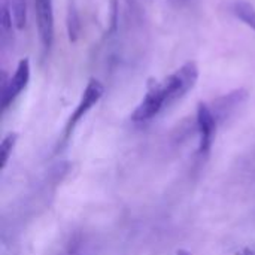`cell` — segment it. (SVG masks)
<instances>
[{"label": "cell", "instance_id": "7a4b0ae2", "mask_svg": "<svg viewBox=\"0 0 255 255\" xmlns=\"http://www.w3.org/2000/svg\"><path fill=\"white\" fill-rule=\"evenodd\" d=\"M105 94V87L103 84L96 79V78H91L79 99V103L76 105L75 111L72 112V115L69 117L67 123H66V127L63 130V142H67L73 133V130L76 128V126L81 123V120L99 103V100L103 97Z\"/></svg>", "mask_w": 255, "mask_h": 255}, {"label": "cell", "instance_id": "30bf717a", "mask_svg": "<svg viewBox=\"0 0 255 255\" xmlns=\"http://www.w3.org/2000/svg\"><path fill=\"white\" fill-rule=\"evenodd\" d=\"M10 10H12L15 28L24 30L25 24H27V1L25 0H10Z\"/></svg>", "mask_w": 255, "mask_h": 255}, {"label": "cell", "instance_id": "52a82bcc", "mask_svg": "<svg viewBox=\"0 0 255 255\" xmlns=\"http://www.w3.org/2000/svg\"><path fill=\"white\" fill-rule=\"evenodd\" d=\"M247 97H248V93H247L245 90L241 88V90L232 91V93H229L227 96L218 99V100L215 102V106L212 108V111H214L217 120L221 121V120H224L226 117H229L238 106H241V105L247 100Z\"/></svg>", "mask_w": 255, "mask_h": 255}, {"label": "cell", "instance_id": "277c9868", "mask_svg": "<svg viewBox=\"0 0 255 255\" xmlns=\"http://www.w3.org/2000/svg\"><path fill=\"white\" fill-rule=\"evenodd\" d=\"M36 27L43 54H49L54 45V4L52 0H33Z\"/></svg>", "mask_w": 255, "mask_h": 255}, {"label": "cell", "instance_id": "8992f818", "mask_svg": "<svg viewBox=\"0 0 255 255\" xmlns=\"http://www.w3.org/2000/svg\"><path fill=\"white\" fill-rule=\"evenodd\" d=\"M196 121H197V131H199V152L208 154L215 140L218 120L212 108L208 103L202 102L197 105Z\"/></svg>", "mask_w": 255, "mask_h": 255}, {"label": "cell", "instance_id": "7c38bea8", "mask_svg": "<svg viewBox=\"0 0 255 255\" xmlns=\"http://www.w3.org/2000/svg\"><path fill=\"white\" fill-rule=\"evenodd\" d=\"M79 31H81V19L79 15L75 9L69 10V16H67V33H69V40L70 42H76L79 37Z\"/></svg>", "mask_w": 255, "mask_h": 255}, {"label": "cell", "instance_id": "3957f363", "mask_svg": "<svg viewBox=\"0 0 255 255\" xmlns=\"http://www.w3.org/2000/svg\"><path fill=\"white\" fill-rule=\"evenodd\" d=\"M167 106V97L163 88V82L155 81L151 82L146 94L140 100V103L136 106V109L131 114V121L136 124H143L155 118L161 111H164Z\"/></svg>", "mask_w": 255, "mask_h": 255}, {"label": "cell", "instance_id": "4fadbf2b", "mask_svg": "<svg viewBox=\"0 0 255 255\" xmlns=\"http://www.w3.org/2000/svg\"><path fill=\"white\" fill-rule=\"evenodd\" d=\"M236 255H253V253L250 251V250H244V251H241V253H238Z\"/></svg>", "mask_w": 255, "mask_h": 255}, {"label": "cell", "instance_id": "ba28073f", "mask_svg": "<svg viewBox=\"0 0 255 255\" xmlns=\"http://www.w3.org/2000/svg\"><path fill=\"white\" fill-rule=\"evenodd\" d=\"M230 9L238 19H241L245 25H248L255 31V7L253 3L247 0H236L232 3Z\"/></svg>", "mask_w": 255, "mask_h": 255}, {"label": "cell", "instance_id": "8fae6325", "mask_svg": "<svg viewBox=\"0 0 255 255\" xmlns=\"http://www.w3.org/2000/svg\"><path fill=\"white\" fill-rule=\"evenodd\" d=\"M16 140H18V134L16 133H7L3 140H1V145H0V169L3 170L12 155V151L16 145Z\"/></svg>", "mask_w": 255, "mask_h": 255}, {"label": "cell", "instance_id": "9c48e42d", "mask_svg": "<svg viewBox=\"0 0 255 255\" xmlns=\"http://www.w3.org/2000/svg\"><path fill=\"white\" fill-rule=\"evenodd\" d=\"M1 42L4 43L6 39L10 37L12 34V25H13V18H12V10H10V0H1Z\"/></svg>", "mask_w": 255, "mask_h": 255}, {"label": "cell", "instance_id": "6da1fadb", "mask_svg": "<svg viewBox=\"0 0 255 255\" xmlns=\"http://www.w3.org/2000/svg\"><path fill=\"white\" fill-rule=\"evenodd\" d=\"M199 79V67L194 61H187L172 75L163 79V88L167 97V106L181 100L190 90L194 88Z\"/></svg>", "mask_w": 255, "mask_h": 255}, {"label": "cell", "instance_id": "5b68a950", "mask_svg": "<svg viewBox=\"0 0 255 255\" xmlns=\"http://www.w3.org/2000/svg\"><path fill=\"white\" fill-rule=\"evenodd\" d=\"M30 81V61L28 58H22L13 75L3 84V91H1V111L6 112L12 103L19 97V94L25 90Z\"/></svg>", "mask_w": 255, "mask_h": 255}]
</instances>
